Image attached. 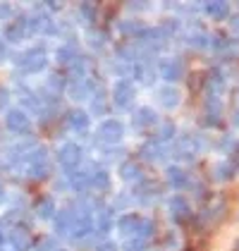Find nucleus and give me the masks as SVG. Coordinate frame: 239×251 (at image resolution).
Instances as JSON below:
<instances>
[{
	"label": "nucleus",
	"mask_w": 239,
	"mask_h": 251,
	"mask_svg": "<svg viewBox=\"0 0 239 251\" xmlns=\"http://www.w3.org/2000/svg\"><path fill=\"white\" fill-rule=\"evenodd\" d=\"M230 177H232V168L225 165V163L218 165V179H230Z\"/></svg>",
	"instance_id": "7"
},
{
	"label": "nucleus",
	"mask_w": 239,
	"mask_h": 251,
	"mask_svg": "<svg viewBox=\"0 0 239 251\" xmlns=\"http://www.w3.org/2000/svg\"><path fill=\"white\" fill-rule=\"evenodd\" d=\"M129 94H132V91H129V84H124V81H122V84L118 86V100L120 103H124V100L129 98Z\"/></svg>",
	"instance_id": "5"
},
{
	"label": "nucleus",
	"mask_w": 239,
	"mask_h": 251,
	"mask_svg": "<svg viewBox=\"0 0 239 251\" xmlns=\"http://www.w3.org/2000/svg\"><path fill=\"white\" fill-rule=\"evenodd\" d=\"M160 100H163L167 108L177 105V100H179V98H177V91H175V89H163V91H160Z\"/></svg>",
	"instance_id": "4"
},
{
	"label": "nucleus",
	"mask_w": 239,
	"mask_h": 251,
	"mask_svg": "<svg viewBox=\"0 0 239 251\" xmlns=\"http://www.w3.org/2000/svg\"><path fill=\"white\" fill-rule=\"evenodd\" d=\"M100 251H115V247H110V244H108V247H100Z\"/></svg>",
	"instance_id": "10"
},
{
	"label": "nucleus",
	"mask_w": 239,
	"mask_h": 251,
	"mask_svg": "<svg viewBox=\"0 0 239 251\" xmlns=\"http://www.w3.org/2000/svg\"><path fill=\"white\" fill-rule=\"evenodd\" d=\"M235 251H239V239H237V242H235Z\"/></svg>",
	"instance_id": "12"
},
{
	"label": "nucleus",
	"mask_w": 239,
	"mask_h": 251,
	"mask_svg": "<svg viewBox=\"0 0 239 251\" xmlns=\"http://www.w3.org/2000/svg\"><path fill=\"white\" fill-rule=\"evenodd\" d=\"M232 160H235V163H237V165H239V146H237V149H235V151H232Z\"/></svg>",
	"instance_id": "9"
},
{
	"label": "nucleus",
	"mask_w": 239,
	"mask_h": 251,
	"mask_svg": "<svg viewBox=\"0 0 239 251\" xmlns=\"http://www.w3.org/2000/svg\"><path fill=\"white\" fill-rule=\"evenodd\" d=\"M100 134H103V139H120V134H122V127H120V122H105L103 127H100Z\"/></svg>",
	"instance_id": "2"
},
{
	"label": "nucleus",
	"mask_w": 239,
	"mask_h": 251,
	"mask_svg": "<svg viewBox=\"0 0 239 251\" xmlns=\"http://www.w3.org/2000/svg\"><path fill=\"white\" fill-rule=\"evenodd\" d=\"M237 94H239V91H237Z\"/></svg>",
	"instance_id": "13"
},
{
	"label": "nucleus",
	"mask_w": 239,
	"mask_h": 251,
	"mask_svg": "<svg viewBox=\"0 0 239 251\" xmlns=\"http://www.w3.org/2000/svg\"><path fill=\"white\" fill-rule=\"evenodd\" d=\"M230 26H232V31H235V34H239V15H235V17L230 20Z\"/></svg>",
	"instance_id": "8"
},
{
	"label": "nucleus",
	"mask_w": 239,
	"mask_h": 251,
	"mask_svg": "<svg viewBox=\"0 0 239 251\" xmlns=\"http://www.w3.org/2000/svg\"><path fill=\"white\" fill-rule=\"evenodd\" d=\"M206 12H208L213 20H222V17H227L230 5H227L225 0H213V2H208V5H206Z\"/></svg>",
	"instance_id": "1"
},
{
	"label": "nucleus",
	"mask_w": 239,
	"mask_h": 251,
	"mask_svg": "<svg viewBox=\"0 0 239 251\" xmlns=\"http://www.w3.org/2000/svg\"><path fill=\"white\" fill-rule=\"evenodd\" d=\"M163 75H165V79H179L182 77V65L179 62H167L163 67Z\"/></svg>",
	"instance_id": "3"
},
{
	"label": "nucleus",
	"mask_w": 239,
	"mask_h": 251,
	"mask_svg": "<svg viewBox=\"0 0 239 251\" xmlns=\"http://www.w3.org/2000/svg\"><path fill=\"white\" fill-rule=\"evenodd\" d=\"M62 153H65V155H62V160H65V163H72V160H77V149H74V146H67Z\"/></svg>",
	"instance_id": "6"
},
{
	"label": "nucleus",
	"mask_w": 239,
	"mask_h": 251,
	"mask_svg": "<svg viewBox=\"0 0 239 251\" xmlns=\"http://www.w3.org/2000/svg\"><path fill=\"white\" fill-rule=\"evenodd\" d=\"M235 125H239V110L235 113Z\"/></svg>",
	"instance_id": "11"
}]
</instances>
